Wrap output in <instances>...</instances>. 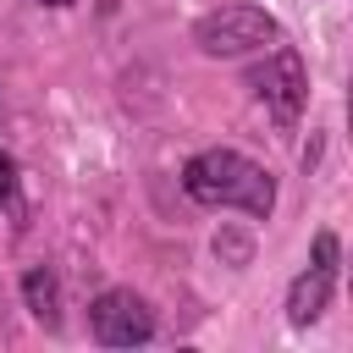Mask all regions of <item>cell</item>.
Masks as SVG:
<instances>
[{
    "label": "cell",
    "mask_w": 353,
    "mask_h": 353,
    "mask_svg": "<svg viewBox=\"0 0 353 353\" xmlns=\"http://www.w3.org/2000/svg\"><path fill=\"white\" fill-rule=\"evenodd\" d=\"M182 193L204 210H243L248 221H270L276 210V176L243 154V149H199L182 165Z\"/></svg>",
    "instance_id": "1"
},
{
    "label": "cell",
    "mask_w": 353,
    "mask_h": 353,
    "mask_svg": "<svg viewBox=\"0 0 353 353\" xmlns=\"http://www.w3.org/2000/svg\"><path fill=\"white\" fill-rule=\"evenodd\" d=\"M248 88H254V99L270 110V121H276L281 132H292V127L303 121V110H309V66H303V55H298L292 44H281V39L265 50V61L248 66Z\"/></svg>",
    "instance_id": "2"
},
{
    "label": "cell",
    "mask_w": 353,
    "mask_h": 353,
    "mask_svg": "<svg viewBox=\"0 0 353 353\" xmlns=\"http://www.w3.org/2000/svg\"><path fill=\"white\" fill-rule=\"evenodd\" d=\"M281 39V22L265 11V6H221V11H204L193 22V44L210 55V61H232V55H254V50H270Z\"/></svg>",
    "instance_id": "3"
},
{
    "label": "cell",
    "mask_w": 353,
    "mask_h": 353,
    "mask_svg": "<svg viewBox=\"0 0 353 353\" xmlns=\"http://www.w3.org/2000/svg\"><path fill=\"white\" fill-rule=\"evenodd\" d=\"M154 309L132 292V287H105L94 303H88V336L99 347H143L154 342Z\"/></svg>",
    "instance_id": "4"
},
{
    "label": "cell",
    "mask_w": 353,
    "mask_h": 353,
    "mask_svg": "<svg viewBox=\"0 0 353 353\" xmlns=\"http://www.w3.org/2000/svg\"><path fill=\"white\" fill-rule=\"evenodd\" d=\"M331 298H336V270H325V265L309 259V265L292 276V287H287V325L309 331V325L331 309Z\"/></svg>",
    "instance_id": "5"
},
{
    "label": "cell",
    "mask_w": 353,
    "mask_h": 353,
    "mask_svg": "<svg viewBox=\"0 0 353 353\" xmlns=\"http://www.w3.org/2000/svg\"><path fill=\"white\" fill-rule=\"evenodd\" d=\"M22 309L44 325V331H61V276L50 265H28L22 270Z\"/></svg>",
    "instance_id": "6"
},
{
    "label": "cell",
    "mask_w": 353,
    "mask_h": 353,
    "mask_svg": "<svg viewBox=\"0 0 353 353\" xmlns=\"http://www.w3.org/2000/svg\"><path fill=\"white\" fill-rule=\"evenodd\" d=\"M215 254H221V259H232V270H243V265H248V259H254V243H248V237H237V232H226V226H221V232H215Z\"/></svg>",
    "instance_id": "7"
},
{
    "label": "cell",
    "mask_w": 353,
    "mask_h": 353,
    "mask_svg": "<svg viewBox=\"0 0 353 353\" xmlns=\"http://www.w3.org/2000/svg\"><path fill=\"white\" fill-rule=\"evenodd\" d=\"M309 259H314V265H325V270H342V243H336V232H314Z\"/></svg>",
    "instance_id": "8"
},
{
    "label": "cell",
    "mask_w": 353,
    "mask_h": 353,
    "mask_svg": "<svg viewBox=\"0 0 353 353\" xmlns=\"http://www.w3.org/2000/svg\"><path fill=\"white\" fill-rule=\"evenodd\" d=\"M17 188H22L17 154H11V149H0V204H11V199H17Z\"/></svg>",
    "instance_id": "9"
},
{
    "label": "cell",
    "mask_w": 353,
    "mask_h": 353,
    "mask_svg": "<svg viewBox=\"0 0 353 353\" xmlns=\"http://www.w3.org/2000/svg\"><path fill=\"white\" fill-rule=\"evenodd\" d=\"M33 6H50V11H66V6H77V0H33Z\"/></svg>",
    "instance_id": "10"
}]
</instances>
